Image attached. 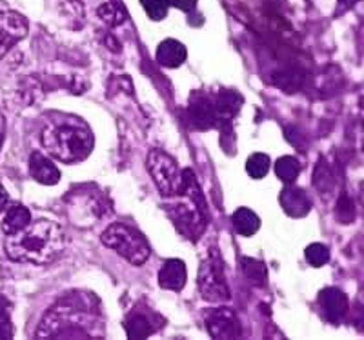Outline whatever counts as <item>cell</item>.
Wrapping results in <instances>:
<instances>
[{
    "instance_id": "obj_27",
    "label": "cell",
    "mask_w": 364,
    "mask_h": 340,
    "mask_svg": "<svg viewBox=\"0 0 364 340\" xmlns=\"http://www.w3.org/2000/svg\"><path fill=\"white\" fill-rule=\"evenodd\" d=\"M170 4L175 6L177 9H181V11H193L195 6H197V0H170Z\"/></svg>"
},
{
    "instance_id": "obj_12",
    "label": "cell",
    "mask_w": 364,
    "mask_h": 340,
    "mask_svg": "<svg viewBox=\"0 0 364 340\" xmlns=\"http://www.w3.org/2000/svg\"><path fill=\"white\" fill-rule=\"evenodd\" d=\"M281 206L290 216H306L311 209L310 197L304 193V190L294 187L291 184H288V187L282 190Z\"/></svg>"
},
{
    "instance_id": "obj_17",
    "label": "cell",
    "mask_w": 364,
    "mask_h": 340,
    "mask_svg": "<svg viewBox=\"0 0 364 340\" xmlns=\"http://www.w3.org/2000/svg\"><path fill=\"white\" fill-rule=\"evenodd\" d=\"M233 228L240 236H252L261 228V219L248 208H239L232 216Z\"/></svg>"
},
{
    "instance_id": "obj_30",
    "label": "cell",
    "mask_w": 364,
    "mask_h": 340,
    "mask_svg": "<svg viewBox=\"0 0 364 340\" xmlns=\"http://www.w3.org/2000/svg\"><path fill=\"white\" fill-rule=\"evenodd\" d=\"M4 137H6V121H4V116H2V113H0V148H2V144H4Z\"/></svg>"
},
{
    "instance_id": "obj_18",
    "label": "cell",
    "mask_w": 364,
    "mask_h": 340,
    "mask_svg": "<svg viewBox=\"0 0 364 340\" xmlns=\"http://www.w3.org/2000/svg\"><path fill=\"white\" fill-rule=\"evenodd\" d=\"M97 15L102 18V22L109 26V28H117V26L124 24L128 21V13L122 8L120 2H104L99 9H97Z\"/></svg>"
},
{
    "instance_id": "obj_10",
    "label": "cell",
    "mask_w": 364,
    "mask_h": 340,
    "mask_svg": "<svg viewBox=\"0 0 364 340\" xmlns=\"http://www.w3.org/2000/svg\"><path fill=\"white\" fill-rule=\"evenodd\" d=\"M186 264L178 258H171V261L164 262V265L159 271V284L162 290L170 291H181L186 286Z\"/></svg>"
},
{
    "instance_id": "obj_4",
    "label": "cell",
    "mask_w": 364,
    "mask_h": 340,
    "mask_svg": "<svg viewBox=\"0 0 364 340\" xmlns=\"http://www.w3.org/2000/svg\"><path fill=\"white\" fill-rule=\"evenodd\" d=\"M149 175L164 197L178 195L182 190V171L173 157L162 150H151L146 158Z\"/></svg>"
},
{
    "instance_id": "obj_16",
    "label": "cell",
    "mask_w": 364,
    "mask_h": 340,
    "mask_svg": "<svg viewBox=\"0 0 364 340\" xmlns=\"http://www.w3.org/2000/svg\"><path fill=\"white\" fill-rule=\"evenodd\" d=\"M29 222H31V213L26 206L21 204H15L6 212L4 220H2V231L6 235H15V233L22 231L24 228H28Z\"/></svg>"
},
{
    "instance_id": "obj_25",
    "label": "cell",
    "mask_w": 364,
    "mask_h": 340,
    "mask_svg": "<svg viewBox=\"0 0 364 340\" xmlns=\"http://www.w3.org/2000/svg\"><path fill=\"white\" fill-rule=\"evenodd\" d=\"M304 257H306L308 264L314 265V268H323L328 261H330V249L324 244H310L304 251Z\"/></svg>"
},
{
    "instance_id": "obj_24",
    "label": "cell",
    "mask_w": 364,
    "mask_h": 340,
    "mask_svg": "<svg viewBox=\"0 0 364 340\" xmlns=\"http://www.w3.org/2000/svg\"><path fill=\"white\" fill-rule=\"evenodd\" d=\"M13 324H11V302L0 295V340L11 339Z\"/></svg>"
},
{
    "instance_id": "obj_6",
    "label": "cell",
    "mask_w": 364,
    "mask_h": 340,
    "mask_svg": "<svg viewBox=\"0 0 364 340\" xmlns=\"http://www.w3.org/2000/svg\"><path fill=\"white\" fill-rule=\"evenodd\" d=\"M206 328L213 339H239L242 335L240 320L230 307H217L206 313Z\"/></svg>"
},
{
    "instance_id": "obj_19",
    "label": "cell",
    "mask_w": 364,
    "mask_h": 340,
    "mask_svg": "<svg viewBox=\"0 0 364 340\" xmlns=\"http://www.w3.org/2000/svg\"><path fill=\"white\" fill-rule=\"evenodd\" d=\"M242 264V271H245V277L248 278L253 286H266V280H268V271H266V265L261 261H255V258L245 257L240 261Z\"/></svg>"
},
{
    "instance_id": "obj_21",
    "label": "cell",
    "mask_w": 364,
    "mask_h": 340,
    "mask_svg": "<svg viewBox=\"0 0 364 340\" xmlns=\"http://www.w3.org/2000/svg\"><path fill=\"white\" fill-rule=\"evenodd\" d=\"M314 186H315V190H317L318 193H323V195L330 193V191L333 190V186H336L333 173H331L330 166H328L326 162H324V158H321L317 164V168H315Z\"/></svg>"
},
{
    "instance_id": "obj_28",
    "label": "cell",
    "mask_w": 364,
    "mask_h": 340,
    "mask_svg": "<svg viewBox=\"0 0 364 340\" xmlns=\"http://www.w3.org/2000/svg\"><path fill=\"white\" fill-rule=\"evenodd\" d=\"M8 200H9L8 191L4 190V186H0V213L4 212L6 208H8Z\"/></svg>"
},
{
    "instance_id": "obj_11",
    "label": "cell",
    "mask_w": 364,
    "mask_h": 340,
    "mask_svg": "<svg viewBox=\"0 0 364 340\" xmlns=\"http://www.w3.org/2000/svg\"><path fill=\"white\" fill-rule=\"evenodd\" d=\"M29 173L38 184H44V186H53L60 180V171L51 162V158L44 157L38 151L31 153L29 157Z\"/></svg>"
},
{
    "instance_id": "obj_14",
    "label": "cell",
    "mask_w": 364,
    "mask_h": 340,
    "mask_svg": "<svg viewBox=\"0 0 364 340\" xmlns=\"http://www.w3.org/2000/svg\"><path fill=\"white\" fill-rule=\"evenodd\" d=\"M188 57L186 46L175 38L162 40L157 48V62L164 67H178Z\"/></svg>"
},
{
    "instance_id": "obj_1",
    "label": "cell",
    "mask_w": 364,
    "mask_h": 340,
    "mask_svg": "<svg viewBox=\"0 0 364 340\" xmlns=\"http://www.w3.org/2000/svg\"><path fill=\"white\" fill-rule=\"evenodd\" d=\"M6 255L15 262L44 265L53 262L64 249L63 228L53 220H35L15 235H6Z\"/></svg>"
},
{
    "instance_id": "obj_2",
    "label": "cell",
    "mask_w": 364,
    "mask_h": 340,
    "mask_svg": "<svg viewBox=\"0 0 364 340\" xmlns=\"http://www.w3.org/2000/svg\"><path fill=\"white\" fill-rule=\"evenodd\" d=\"M42 146L57 160L73 164L91 153L95 137L90 126L79 116H58L42 129Z\"/></svg>"
},
{
    "instance_id": "obj_13",
    "label": "cell",
    "mask_w": 364,
    "mask_h": 340,
    "mask_svg": "<svg viewBox=\"0 0 364 340\" xmlns=\"http://www.w3.org/2000/svg\"><path fill=\"white\" fill-rule=\"evenodd\" d=\"M213 106H215L217 124L219 122L220 124H230V121L239 113L240 106H242V97L233 89H223L213 99Z\"/></svg>"
},
{
    "instance_id": "obj_22",
    "label": "cell",
    "mask_w": 364,
    "mask_h": 340,
    "mask_svg": "<svg viewBox=\"0 0 364 340\" xmlns=\"http://www.w3.org/2000/svg\"><path fill=\"white\" fill-rule=\"evenodd\" d=\"M269 157L264 153H253L252 157L246 160V173L255 180L264 179L269 171Z\"/></svg>"
},
{
    "instance_id": "obj_8",
    "label": "cell",
    "mask_w": 364,
    "mask_h": 340,
    "mask_svg": "<svg viewBox=\"0 0 364 340\" xmlns=\"http://www.w3.org/2000/svg\"><path fill=\"white\" fill-rule=\"evenodd\" d=\"M318 307L328 322L337 324L348 312V297L339 287H326L318 293Z\"/></svg>"
},
{
    "instance_id": "obj_5",
    "label": "cell",
    "mask_w": 364,
    "mask_h": 340,
    "mask_svg": "<svg viewBox=\"0 0 364 340\" xmlns=\"http://www.w3.org/2000/svg\"><path fill=\"white\" fill-rule=\"evenodd\" d=\"M199 290L208 302H224L230 299V287L224 275V264L219 253H210L199 271Z\"/></svg>"
},
{
    "instance_id": "obj_9",
    "label": "cell",
    "mask_w": 364,
    "mask_h": 340,
    "mask_svg": "<svg viewBox=\"0 0 364 340\" xmlns=\"http://www.w3.org/2000/svg\"><path fill=\"white\" fill-rule=\"evenodd\" d=\"M188 113H190V121L193 122L195 128L208 129L217 124L213 99L208 97L206 93H193L191 95Z\"/></svg>"
},
{
    "instance_id": "obj_3",
    "label": "cell",
    "mask_w": 364,
    "mask_h": 340,
    "mask_svg": "<svg viewBox=\"0 0 364 340\" xmlns=\"http://www.w3.org/2000/svg\"><path fill=\"white\" fill-rule=\"evenodd\" d=\"M100 241L106 248L113 249L117 255L126 258L133 265H142L149 258V246L144 236L120 222L109 226L102 233Z\"/></svg>"
},
{
    "instance_id": "obj_15",
    "label": "cell",
    "mask_w": 364,
    "mask_h": 340,
    "mask_svg": "<svg viewBox=\"0 0 364 340\" xmlns=\"http://www.w3.org/2000/svg\"><path fill=\"white\" fill-rule=\"evenodd\" d=\"M124 328L129 339H146V336H149L155 331L154 319L141 307H136V309L129 313L124 322Z\"/></svg>"
},
{
    "instance_id": "obj_29",
    "label": "cell",
    "mask_w": 364,
    "mask_h": 340,
    "mask_svg": "<svg viewBox=\"0 0 364 340\" xmlns=\"http://www.w3.org/2000/svg\"><path fill=\"white\" fill-rule=\"evenodd\" d=\"M357 2H360V0H339V11H348V9H352Z\"/></svg>"
},
{
    "instance_id": "obj_7",
    "label": "cell",
    "mask_w": 364,
    "mask_h": 340,
    "mask_svg": "<svg viewBox=\"0 0 364 340\" xmlns=\"http://www.w3.org/2000/svg\"><path fill=\"white\" fill-rule=\"evenodd\" d=\"M28 35V21L17 11L0 13V58Z\"/></svg>"
},
{
    "instance_id": "obj_26",
    "label": "cell",
    "mask_w": 364,
    "mask_h": 340,
    "mask_svg": "<svg viewBox=\"0 0 364 340\" xmlns=\"http://www.w3.org/2000/svg\"><path fill=\"white\" fill-rule=\"evenodd\" d=\"M141 4L151 21H162L168 15L170 0H141Z\"/></svg>"
},
{
    "instance_id": "obj_23",
    "label": "cell",
    "mask_w": 364,
    "mask_h": 340,
    "mask_svg": "<svg viewBox=\"0 0 364 340\" xmlns=\"http://www.w3.org/2000/svg\"><path fill=\"white\" fill-rule=\"evenodd\" d=\"M357 216V209H355V204L353 200L350 199L348 193H343L337 200V206H336V219L339 220L341 224H352L353 220Z\"/></svg>"
},
{
    "instance_id": "obj_20",
    "label": "cell",
    "mask_w": 364,
    "mask_h": 340,
    "mask_svg": "<svg viewBox=\"0 0 364 340\" xmlns=\"http://www.w3.org/2000/svg\"><path fill=\"white\" fill-rule=\"evenodd\" d=\"M299 173H301V164H299L297 158L294 157H281L275 162V175L279 179L288 186V184H294L297 180Z\"/></svg>"
}]
</instances>
